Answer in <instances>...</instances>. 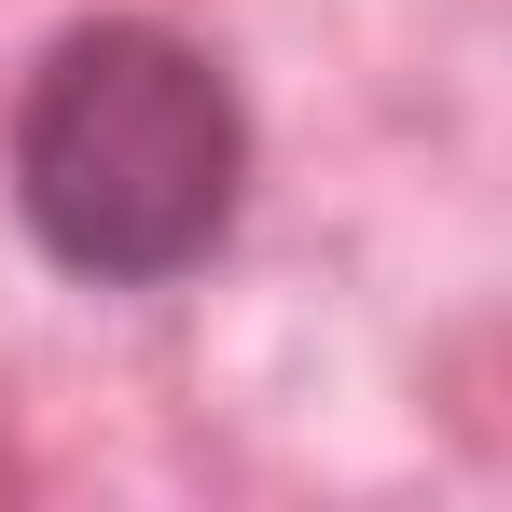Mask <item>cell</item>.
Here are the masks:
<instances>
[{
    "mask_svg": "<svg viewBox=\"0 0 512 512\" xmlns=\"http://www.w3.org/2000/svg\"><path fill=\"white\" fill-rule=\"evenodd\" d=\"M0 194L56 277L180 291L250 208V97L167 14H84L28 56L0 111Z\"/></svg>",
    "mask_w": 512,
    "mask_h": 512,
    "instance_id": "6da1fadb",
    "label": "cell"
}]
</instances>
